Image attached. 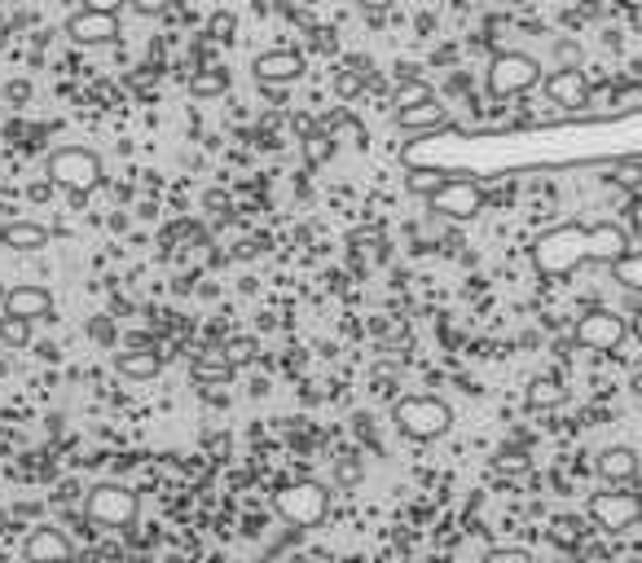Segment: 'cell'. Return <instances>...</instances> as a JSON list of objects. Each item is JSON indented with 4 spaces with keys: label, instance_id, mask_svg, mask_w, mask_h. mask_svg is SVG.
<instances>
[{
    "label": "cell",
    "instance_id": "6da1fadb",
    "mask_svg": "<svg viewBox=\"0 0 642 563\" xmlns=\"http://www.w3.org/2000/svg\"><path fill=\"white\" fill-rule=\"evenodd\" d=\"M541 277H568L581 264H620L629 255V233L620 225H554L528 246Z\"/></svg>",
    "mask_w": 642,
    "mask_h": 563
},
{
    "label": "cell",
    "instance_id": "7a4b0ae2",
    "mask_svg": "<svg viewBox=\"0 0 642 563\" xmlns=\"http://www.w3.org/2000/svg\"><path fill=\"white\" fill-rule=\"evenodd\" d=\"M45 176L54 189H67L76 203H84L102 185V154L89 146H58L45 159Z\"/></svg>",
    "mask_w": 642,
    "mask_h": 563
},
{
    "label": "cell",
    "instance_id": "3957f363",
    "mask_svg": "<svg viewBox=\"0 0 642 563\" xmlns=\"http://www.w3.org/2000/svg\"><path fill=\"white\" fill-rule=\"evenodd\" d=\"M392 423H397V432L405 440L432 445L454 427V410H449V401H440L432 392H414V397H401L392 405Z\"/></svg>",
    "mask_w": 642,
    "mask_h": 563
},
{
    "label": "cell",
    "instance_id": "277c9868",
    "mask_svg": "<svg viewBox=\"0 0 642 563\" xmlns=\"http://www.w3.org/2000/svg\"><path fill=\"white\" fill-rule=\"evenodd\" d=\"M273 510L290 528H321L331 515V484L321 480H290L273 493Z\"/></svg>",
    "mask_w": 642,
    "mask_h": 563
},
{
    "label": "cell",
    "instance_id": "5b68a950",
    "mask_svg": "<svg viewBox=\"0 0 642 563\" xmlns=\"http://www.w3.org/2000/svg\"><path fill=\"white\" fill-rule=\"evenodd\" d=\"M484 80H489V93H493V97H519V93L537 89L546 76H541V62H537L532 54L506 49V54H493Z\"/></svg>",
    "mask_w": 642,
    "mask_h": 563
},
{
    "label": "cell",
    "instance_id": "8992f818",
    "mask_svg": "<svg viewBox=\"0 0 642 563\" xmlns=\"http://www.w3.org/2000/svg\"><path fill=\"white\" fill-rule=\"evenodd\" d=\"M137 493L128 484H93L84 493V515L98 528H128L137 519Z\"/></svg>",
    "mask_w": 642,
    "mask_h": 563
},
{
    "label": "cell",
    "instance_id": "52a82bcc",
    "mask_svg": "<svg viewBox=\"0 0 642 563\" xmlns=\"http://www.w3.org/2000/svg\"><path fill=\"white\" fill-rule=\"evenodd\" d=\"M624 335H629V326H624V318L611 313V309H589V313H581L576 326H572V340H576V348H585V353H616V348L624 344Z\"/></svg>",
    "mask_w": 642,
    "mask_h": 563
},
{
    "label": "cell",
    "instance_id": "ba28073f",
    "mask_svg": "<svg viewBox=\"0 0 642 563\" xmlns=\"http://www.w3.org/2000/svg\"><path fill=\"white\" fill-rule=\"evenodd\" d=\"M427 211L440 216V220H475L484 211V185L480 181L449 176V185L427 198Z\"/></svg>",
    "mask_w": 642,
    "mask_h": 563
},
{
    "label": "cell",
    "instance_id": "9c48e42d",
    "mask_svg": "<svg viewBox=\"0 0 642 563\" xmlns=\"http://www.w3.org/2000/svg\"><path fill=\"white\" fill-rule=\"evenodd\" d=\"M589 519H594L603 532H629V528L642 519V497L629 493V489L594 493V497H589Z\"/></svg>",
    "mask_w": 642,
    "mask_h": 563
},
{
    "label": "cell",
    "instance_id": "30bf717a",
    "mask_svg": "<svg viewBox=\"0 0 642 563\" xmlns=\"http://www.w3.org/2000/svg\"><path fill=\"white\" fill-rule=\"evenodd\" d=\"M303 71H308L303 54H295V49H268L251 62V76H255L260 89H286V84L303 80Z\"/></svg>",
    "mask_w": 642,
    "mask_h": 563
},
{
    "label": "cell",
    "instance_id": "8fae6325",
    "mask_svg": "<svg viewBox=\"0 0 642 563\" xmlns=\"http://www.w3.org/2000/svg\"><path fill=\"white\" fill-rule=\"evenodd\" d=\"M541 89H546V97H550L559 111H585L589 97H594V89H589V80H585L581 67H559V71H550V76L541 80Z\"/></svg>",
    "mask_w": 642,
    "mask_h": 563
},
{
    "label": "cell",
    "instance_id": "7c38bea8",
    "mask_svg": "<svg viewBox=\"0 0 642 563\" xmlns=\"http://www.w3.org/2000/svg\"><path fill=\"white\" fill-rule=\"evenodd\" d=\"M124 32H119V14H93V10H80L67 19V41L84 45V49H98V45H115Z\"/></svg>",
    "mask_w": 642,
    "mask_h": 563
},
{
    "label": "cell",
    "instance_id": "4fadbf2b",
    "mask_svg": "<svg viewBox=\"0 0 642 563\" xmlns=\"http://www.w3.org/2000/svg\"><path fill=\"white\" fill-rule=\"evenodd\" d=\"M5 313L27 318V322H45V318H54V296L45 287H36V282H23V287L5 291Z\"/></svg>",
    "mask_w": 642,
    "mask_h": 563
},
{
    "label": "cell",
    "instance_id": "5bb4252c",
    "mask_svg": "<svg viewBox=\"0 0 642 563\" xmlns=\"http://www.w3.org/2000/svg\"><path fill=\"white\" fill-rule=\"evenodd\" d=\"M392 119H397V128L410 133V137H427V133L449 128V111L440 106V97H427V102H419V106H405V111H397Z\"/></svg>",
    "mask_w": 642,
    "mask_h": 563
},
{
    "label": "cell",
    "instance_id": "9a60e30c",
    "mask_svg": "<svg viewBox=\"0 0 642 563\" xmlns=\"http://www.w3.org/2000/svg\"><path fill=\"white\" fill-rule=\"evenodd\" d=\"M23 559H27V563H67V559H76V554H71V537L58 532V528H36V532L23 541Z\"/></svg>",
    "mask_w": 642,
    "mask_h": 563
},
{
    "label": "cell",
    "instance_id": "2e32d148",
    "mask_svg": "<svg viewBox=\"0 0 642 563\" xmlns=\"http://www.w3.org/2000/svg\"><path fill=\"white\" fill-rule=\"evenodd\" d=\"M159 370H163V357L154 348H124V353H115V375L128 379V383H150V379H159Z\"/></svg>",
    "mask_w": 642,
    "mask_h": 563
},
{
    "label": "cell",
    "instance_id": "e0dca14e",
    "mask_svg": "<svg viewBox=\"0 0 642 563\" xmlns=\"http://www.w3.org/2000/svg\"><path fill=\"white\" fill-rule=\"evenodd\" d=\"M54 242V229L36 225V220H5V246L10 251H45Z\"/></svg>",
    "mask_w": 642,
    "mask_h": 563
},
{
    "label": "cell",
    "instance_id": "ac0fdd59",
    "mask_svg": "<svg viewBox=\"0 0 642 563\" xmlns=\"http://www.w3.org/2000/svg\"><path fill=\"white\" fill-rule=\"evenodd\" d=\"M598 475H603L607 484H629V480L638 475V453H633L629 445L603 449V453H598Z\"/></svg>",
    "mask_w": 642,
    "mask_h": 563
},
{
    "label": "cell",
    "instance_id": "d6986e66",
    "mask_svg": "<svg viewBox=\"0 0 642 563\" xmlns=\"http://www.w3.org/2000/svg\"><path fill=\"white\" fill-rule=\"evenodd\" d=\"M190 375H194V383H229L233 379V361L225 353H194L190 357Z\"/></svg>",
    "mask_w": 642,
    "mask_h": 563
},
{
    "label": "cell",
    "instance_id": "ffe728a7",
    "mask_svg": "<svg viewBox=\"0 0 642 563\" xmlns=\"http://www.w3.org/2000/svg\"><path fill=\"white\" fill-rule=\"evenodd\" d=\"M563 401H568V388H563L559 379H550V375L532 379L528 392H524V405H528V410H559Z\"/></svg>",
    "mask_w": 642,
    "mask_h": 563
},
{
    "label": "cell",
    "instance_id": "44dd1931",
    "mask_svg": "<svg viewBox=\"0 0 642 563\" xmlns=\"http://www.w3.org/2000/svg\"><path fill=\"white\" fill-rule=\"evenodd\" d=\"M370 84V62L366 58H357L353 67H344L340 76H335V97H344V102H353V97H362V89Z\"/></svg>",
    "mask_w": 642,
    "mask_h": 563
},
{
    "label": "cell",
    "instance_id": "7402d4cb",
    "mask_svg": "<svg viewBox=\"0 0 642 563\" xmlns=\"http://www.w3.org/2000/svg\"><path fill=\"white\" fill-rule=\"evenodd\" d=\"M445 185H449V176L436 172V168H405V189L419 194V198H432V194L445 189Z\"/></svg>",
    "mask_w": 642,
    "mask_h": 563
},
{
    "label": "cell",
    "instance_id": "603a6c76",
    "mask_svg": "<svg viewBox=\"0 0 642 563\" xmlns=\"http://www.w3.org/2000/svg\"><path fill=\"white\" fill-rule=\"evenodd\" d=\"M0 344L5 348H23V344H32V322L27 318H0Z\"/></svg>",
    "mask_w": 642,
    "mask_h": 563
},
{
    "label": "cell",
    "instance_id": "cb8c5ba5",
    "mask_svg": "<svg viewBox=\"0 0 642 563\" xmlns=\"http://www.w3.org/2000/svg\"><path fill=\"white\" fill-rule=\"evenodd\" d=\"M611 273H616V282H620V287H629V291H642V251H629L620 264H611Z\"/></svg>",
    "mask_w": 642,
    "mask_h": 563
},
{
    "label": "cell",
    "instance_id": "d4e9b609",
    "mask_svg": "<svg viewBox=\"0 0 642 563\" xmlns=\"http://www.w3.org/2000/svg\"><path fill=\"white\" fill-rule=\"evenodd\" d=\"M427 97H436L432 84H423V80H405V84L397 89V97H392V115L405 111V106H419V102H427Z\"/></svg>",
    "mask_w": 642,
    "mask_h": 563
},
{
    "label": "cell",
    "instance_id": "484cf974",
    "mask_svg": "<svg viewBox=\"0 0 642 563\" xmlns=\"http://www.w3.org/2000/svg\"><path fill=\"white\" fill-rule=\"evenodd\" d=\"M225 89H229V76L225 71H203V76L190 80V93L194 97H220Z\"/></svg>",
    "mask_w": 642,
    "mask_h": 563
},
{
    "label": "cell",
    "instance_id": "4316f807",
    "mask_svg": "<svg viewBox=\"0 0 642 563\" xmlns=\"http://www.w3.org/2000/svg\"><path fill=\"white\" fill-rule=\"evenodd\" d=\"M233 32H238V19H233L229 10H216V14L207 19V36H211V41L229 45V41H233Z\"/></svg>",
    "mask_w": 642,
    "mask_h": 563
},
{
    "label": "cell",
    "instance_id": "83f0119b",
    "mask_svg": "<svg viewBox=\"0 0 642 563\" xmlns=\"http://www.w3.org/2000/svg\"><path fill=\"white\" fill-rule=\"evenodd\" d=\"M362 480H366V467H362L357 458H340V462H335V484H340V489H357Z\"/></svg>",
    "mask_w": 642,
    "mask_h": 563
},
{
    "label": "cell",
    "instance_id": "f1b7e54d",
    "mask_svg": "<svg viewBox=\"0 0 642 563\" xmlns=\"http://www.w3.org/2000/svg\"><path fill=\"white\" fill-rule=\"evenodd\" d=\"M484 563H532V550H524V545H493V550H484Z\"/></svg>",
    "mask_w": 642,
    "mask_h": 563
},
{
    "label": "cell",
    "instance_id": "f546056e",
    "mask_svg": "<svg viewBox=\"0 0 642 563\" xmlns=\"http://www.w3.org/2000/svg\"><path fill=\"white\" fill-rule=\"evenodd\" d=\"M128 5L141 14V19H163L172 10V0H128Z\"/></svg>",
    "mask_w": 642,
    "mask_h": 563
},
{
    "label": "cell",
    "instance_id": "4dcf8cb0",
    "mask_svg": "<svg viewBox=\"0 0 642 563\" xmlns=\"http://www.w3.org/2000/svg\"><path fill=\"white\" fill-rule=\"evenodd\" d=\"M128 0H80V10H93V14H119Z\"/></svg>",
    "mask_w": 642,
    "mask_h": 563
},
{
    "label": "cell",
    "instance_id": "1f68e13d",
    "mask_svg": "<svg viewBox=\"0 0 642 563\" xmlns=\"http://www.w3.org/2000/svg\"><path fill=\"white\" fill-rule=\"evenodd\" d=\"M576 62H581V49H576L572 41H563V45H559V67H576Z\"/></svg>",
    "mask_w": 642,
    "mask_h": 563
},
{
    "label": "cell",
    "instance_id": "d6a6232c",
    "mask_svg": "<svg viewBox=\"0 0 642 563\" xmlns=\"http://www.w3.org/2000/svg\"><path fill=\"white\" fill-rule=\"evenodd\" d=\"M497 467H502V471H524V467H528V458H524V453H502V458H497Z\"/></svg>",
    "mask_w": 642,
    "mask_h": 563
},
{
    "label": "cell",
    "instance_id": "836d02e7",
    "mask_svg": "<svg viewBox=\"0 0 642 563\" xmlns=\"http://www.w3.org/2000/svg\"><path fill=\"white\" fill-rule=\"evenodd\" d=\"M0 246H5V225H0Z\"/></svg>",
    "mask_w": 642,
    "mask_h": 563
},
{
    "label": "cell",
    "instance_id": "e575fe53",
    "mask_svg": "<svg viewBox=\"0 0 642 563\" xmlns=\"http://www.w3.org/2000/svg\"><path fill=\"white\" fill-rule=\"evenodd\" d=\"M67 563H80V559H67Z\"/></svg>",
    "mask_w": 642,
    "mask_h": 563
}]
</instances>
